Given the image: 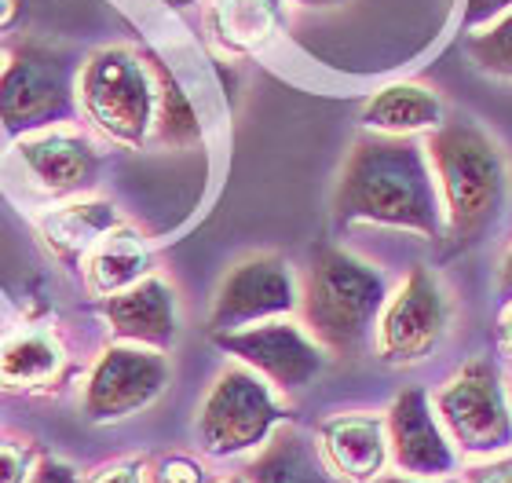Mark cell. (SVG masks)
I'll return each mask as SVG.
<instances>
[{
	"instance_id": "obj_1",
	"label": "cell",
	"mask_w": 512,
	"mask_h": 483,
	"mask_svg": "<svg viewBox=\"0 0 512 483\" xmlns=\"http://www.w3.org/2000/svg\"><path fill=\"white\" fill-rule=\"evenodd\" d=\"M333 213L344 224L370 220V224L410 227L421 235H439V205L432 180L410 140H359L341 172Z\"/></svg>"
},
{
	"instance_id": "obj_2",
	"label": "cell",
	"mask_w": 512,
	"mask_h": 483,
	"mask_svg": "<svg viewBox=\"0 0 512 483\" xmlns=\"http://www.w3.org/2000/svg\"><path fill=\"white\" fill-rule=\"evenodd\" d=\"M384 304V282L344 249H319L304 282V322L333 355H355Z\"/></svg>"
},
{
	"instance_id": "obj_3",
	"label": "cell",
	"mask_w": 512,
	"mask_h": 483,
	"mask_svg": "<svg viewBox=\"0 0 512 483\" xmlns=\"http://www.w3.org/2000/svg\"><path fill=\"white\" fill-rule=\"evenodd\" d=\"M77 99L92 129L114 143L139 147L158 118V77L143 55L110 44L85 59L77 74Z\"/></svg>"
},
{
	"instance_id": "obj_4",
	"label": "cell",
	"mask_w": 512,
	"mask_h": 483,
	"mask_svg": "<svg viewBox=\"0 0 512 483\" xmlns=\"http://www.w3.org/2000/svg\"><path fill=\"white\" fill-rule=\"evenodd\" d=\"M450 205V231L472 242L487 231L505 198V165L494 143L472 125H447L428 143Z\"/></svg>"
},
{
	"instance_id": "obj_5",
	"label": "cell",
	"mask_w": 512,
	"mask_h": 483,
	"mask_svg": "<svg viewBox=\"0 0 512 483\" xmlns=\"http://www.w3.org/2000/svg\"><path fill=\"white\" fill-rule=\"evenodd\" d=\"M74 92L70 70L55 52H11L0 66V132L8 140H22L30 132L66 125L74 110Z\"/></svg>"
},
{
	"instance_id": "obj_6",
	"label": "cell",
	"mask_w": 512,
	"mask_h": 483,
	"mask_svg": "<svg viewBox=\"0 0 512 483\" xmlns=\"http://www.w3.org/2000/svg\"><path fill=\"white\" fill-rule=\"evenodd\" d=\"M278 418H282V407L275 403L271 388L242 366H227L202 403L198 440H202V451L213 458L253 451V447H264Z\"/></svg>"
},
{
	"instance_id": "obj_7",
	"label": "cell",
	"mask_w": 512,
	"mask_h": 483,
	"mask_svg": "<svg viewBox=\"0 0 512 483\" xmlns=\"http://www.w3.org/2000/svg\"><path fill=\"white\" fill-rule=\"evenodd\" d=\"M169 385V359L158 348L143 344H110L88 370L85 392H81V410L92 425H118L132 418Z\"/></svg>"
},
{
	"instance_id": "obj_8",
	"label": "cell",
	"mask_w": 512,
	"mask_h": 483,
	"mask_svg": "<svg viewBox=\"0 0 512 483\" xmlns=\"http://www.w3.org/2000/svg\"><path fill=\"white\" fill-rule=\"evenodd\" d=\"M216 344L224 352L238 355L242 363L253 366L256 374H264L282 392L308 388L322 370V344L300 330L297 322L286 319H267L242 326V330L216 333Z\"/></svg>"
},
{
	"instance_id": "obj_9",
	"label": "cell",
	"mask_w": 512,
	"mask_h": 483,
	"mask_svg": "<svg viewBox=\"0 0 512 483\" xmlns=\"http://www.w3.org/2000/svg\"><path fill=\"white\" fill-rule=\"evenodd\" d=\"M293 308H297V286H293L286 260L260 253V257H249L227 271L224 286L216 293L209 326L213 333L242 330L253 322L289 315Z\"/></svg>"
},
{
	"instance_id": "obj_10",
	"label": "cell",
	"mask_w": 512,
	"mask_h": 483,
	"mask_svg": "<svg viewBox=\"0 0 512 483\" xmlns=\"http://www.w3.org/2000/svg\"><path fill=\"white\" fill-rule=\"evenodd\" d=\"M439 414L465 451H498L512 443V414L487 363H469L454 377V385L443 388Z\"/></svg>"
},
{
	"instance_id": "obj_11",
	"label": "cell",
	"mask_w": 512,
	"mask_h": 483,
	"mask_svg": "<svg viewBox=\"0 0 512 483\" xmlns=\"http://www.w3.org/2000/svg\"><path fill=\"white\" fill-rule=\"evenodd\" d=\"M443 322H447V301L436 279L421 268L410 271V279L399 286L381 315V330H377L381 359L395 366L425 359L443 333Z\"/></svg>"
},
{
	"instance_id": "obj_12",
	"label": "cell",
	"mask_w": 512,
	"mask_h": 483,
	"mask_svg": "<svg viewBox=\"0 0 512 483\" xmlns=\"http://www.w3.org/2000/svg\"><path fill=\"white\" fill-rule=\"evenodd\" d=\"M70 370V348L52 322H15L0 333V392L52 396Z\"/></svg>"
},
{
	"instance_id": "obj_13",
	"label": "cell",
	"mask_w": 512,
	"mask_h": 483,
	"mask_svg": "<svg viewBox=\"0 0 512 483\" xmlns=\"http://www.w3.org/2000/svg\"><path fill=\"white\" fill-rule=\"evenodd\" d=\"M15 151H19L26 176L52 198H81L96 187L99 151L88 136L70 132L66 125L22 136Z\"/></svg>"
},
{
	"instance_id": "obj_14",
	"label": "cell",
	"mask_w": 512,
	"mask_h": 483,
	"mask_svg": "<svg viewBox=\"0 0 512 483\" xmlns=\"http://www.w3.org/2000/svg\"><path fill=\"white\" fill-rule=\"evenodd\" d=\"M103 319H107L114 341L125 344H143V348L165 352L176 337V301L158 275H147L136 286L107 297Z\"/></svg>"
},
{
	"instance_id": "obj_15",
	"label": "cell",
	"mask_w": 512,
	"mask_h": 483,
	"mask_svg": "<svg viewBox=\"0 0 512 483\" xmlns=\"http://www.w3.org/2000/svg\"><path fill=\"white\" fill-rule=\"evenodd\" d=\"M388 436H392V458L399 469L421 476L450 473L454 454L428 414L425 392H403L395 399V407L388 410Z\"/></svg>"
},
{
	"instance_id": "obj_16",
	"label": "cell",
	"mask_w": 512,
	"mask_h": 483,
	"mask_svg": "<svg viewBox=\"0 0 512 483\" xmlns=\"http://www.w3.org/2000/svg\"><path fill=\"white\" fill-rule=\"evenodd\" d=\"M322 458L333 473L352 483H370L384 469L388 443H384V421L370 414H341L330 418L319 432Z\"/></svg>"
},
{
	"instance_id": "obj_17",
	"label": "cell",
	"mask_w": 512,
	"mask_h": 483,
	"mask_svg": "<svg viewBox=\"0 0 512 483\" xmlns=\"http://www.w3.org/2000/svg\"><path fill=\"white\" fill-rule=\"evenodd\" d=\"M81 264H85L88 293L99 297V301H107V297L136 286L139 279L150 275L147 242L139 238V231H132L125 224H118L114 231H107V235L99 238Z\"/></svg>"
},
{
	"instance_id": "obj_18",
	"label": "cell",
	"mask_w": 512,
	"mask_h": 483,
	"mask_svg": "<svg viewBox=\"0 0 512 483\" xmlns=\"http://www.w3.org/2000/svg\"><path fill=\"white\" fill-rule=\"evenodd\" d=\"M118 224L121 216L110 202H96V198L85 202V198H77V202H66L59 209H48L37 220V231H41L44 246L52 249L55 257L74 264V260H85L88 249Z\"/></svg>"
},
{
	"instance_id": "obj_19",
	"label": "cell",
	"mask_w": 512,
	"mask_h": 483,
	"mask_svg": "<svg viewBox=\"0 0 512 483\" xmlns=\"http://www.w3.org/2000/svg\"><path fill=\"white\" fill-rule=\"evenodd\" d=\"M246 483H337L322 451L300 429H275L246 469Z\"/></svg>"
},
{
	"instance_id": "obj_20",
	"label": "cell",
	"mask_w": 512,
	"mask_h": 483,
	"mask_svg": "<svg viewBox=\"0 0 512 483\" xmlns=\"http://www.w3.org/2000/svg\"><path fill=\"white\" fill-rule=\"evenodd\" d=\"M363 121L381 132L428 129L439 121V99L421 85H388L366 103Z\"/></svg>"
},
{
	"instance_id": "obj_21",
	"label": "cell",
	"mask_w": 512,
	"mask_h": 483,
	"mask_svg": "<svg viewBox=\"0 0 512 483\" xmlns=\"http://www.w3.org/2000/svg\"><path fill=\"white\" fill-rule=\"evenodd\" d=\"M213 22L227 48L249 52V48H260L275 30V4L271 0H216Z\"/></svg>"
},
{
	"instance_id": "obj_22",
	"label": "cell",
	"mask_w": 512,
	"mask_h": 483,
	"mask_svg": "<svg viewBox=\"0 0 512 483\" xmlns=\"http://www.w3.org/2000/svg\"><path fill=\"white\" fill-rule=\"evenodd\" d=\"M154 77H158V118H154L158 140L169 143V147L198 143L202 125L194 118V110H191V103H187V96L180 92V85H176L169 70H161V66H154Z\"/></svg>"
},
{
	"instance_id": "obj_23",
	"label": "cell",
	"mask_w": 512,
	"mask_h": 483,
	"mask_svg": "<svg viewBox=\"0 0 512 483\" xmlns=\"http://www.w3.org/2000/svg\"><path fill=\"white\" fill-rule=\"evenodd\" d=\"M41 458V443L19 429H0V483H26Z\"/></svg>"
},
{
	"instance_id": "obj_24",
	"label": "cell",
	"mask_w": 512,
	"mask_h": 483,
	"mask_svg": "<svg viewBox=\"0 0 512 483\" xmlns=\"http://www.w3.org/2000/svg\"><path fill=\"white\" fill-rule=\"evenodd\" d=\"M469 52H472V59L483 66V70L512 77V11L505 15L502 22H494L487 33L472 37Z\"/></svg>"
},
{
	"instance_id": "obj_25",
	"label": "cell",
	"mask_w": 512,
	"mask_h": 483,
	"mask_svg": "<svg viewBox=\"0 0 512 483\" xmlns=\"http://www.w3.org/2000/svg\"><path fill=\"white\" fill-rule=\"evenodd\" d=\"M147 483H205L202 465L191 462V458H183V454H169V458H161L154 465V473H150Z\"/></svg>"
},
{
	"instance_id": "obj_26",
	"label": "cell",
	"mask_w": 512,
	"mask_h": 483,
	"mask_svg": "<svg viewBox=\"0 0 512 483\" xmlns=\"http://www.w3.org/2000/svg\"><path fill=\"white\" fill-rule=\"evenodd\" d=\"M85 483H147V473H143L139 458H121V462H110L103 469H96Z\"/></svg>"
},
{
	"instance_id": "obj_27",
	"label": "cell",
	"mask_w": 512,
	"mask_h": 483,
	"mask_svg": "<svg viewBox=\"0 0 512 483\" xmlns=\"http://www.w3.org/2000/svg\"><path fill=\"white\" fill-rule=\"evenodd\" d=\"M26 483H85V480H81V473H77V469L70 462L41 454V458H37V465H33L30 480H26Z\"/></svg>"
},
{
	"instance_id": "obj_28",
	"label": "cell",
	"mask_w": 512,
	"mask_h": 483,
	"mask_svg": "<svg viewBox=\"0 0 512 483\" xmlns=\"http://www.w3.org/2000/svg\"><path fill=\"white\" fill-rule=\"evenodd\" d=\"M505 4H512V0H469L465 19H469V26H476V22H487V19H494Z\"/></svg>"
},
{
	"instance_id": "obj_29",
	"label": "cell",
	"mask_w": 512,
	"mask_h": 483,
	"mask_svg": "<svg viewBox=\"0 0 512 483\" xmlns=\"http://www.w3.org/2000/svg\"><path fill=\"white\" fill-rule=\"evenodd\" d=\"M469 483H512V462L505 465H491V469H483V473H476Z\"/></svg>"
},
{
	"instance_id": "obj_30",
	"label": "cell",
	"mask_w": 512,
	"mask_h": 483,
	"mask_svg": "<svg viewBox=\"0 0 512 483\" xmlns=\"http://www.w3.org/2000/svg\"><path fill=\"white\" fill-rule=\"evenodd\" d=\"M502 286H505V290H512V249H509V257H505V264H502Z\"/></svg>"
},
{
	"instance_id": "obj_31",
	"label": "cell",
	"mask_w": 512,
	"mask_h": 483,
	"mask_svg": "<svg viewBox=\"0 0 512 483\" xmlns=\"http://www.w3.org/2000/svg\"><path fill=\"white\" fill-rule=\"evenodd\" d=\"M304 8H333V4H341V0H297Z\"/></svg>"
},
{
	"instance_id": "obj_32",
	"label": "cell",
	"mask_w": 512,
	"mask_h": 483,
	"mask_svg": "<svg viewBox=\"0 0 512 483\" xmlns=\"http://www.w3.org/2000/svg\"><path fill=\"white\" fill-rule=\"evenodd\" d=\"M161 4H169V8H187L191 0H161Z\"/></svg>"
},
{
	"instance_id": "obj_33",
	"label": "cell",
	"mask_w": 512,
	"mask_h": 483,
	"mask_svg": "<svg viewBox=\"0 0 512 483\" xmlns=\"http://www.w3.org/2000/svg\"><path fill=\"white\" fill-rule=\"evenodd\" d=\"M374 483H414V480H392V476H384V480H374Z\"/></svg>"
},
{
	"instance_id": "obj_34",
	"label": "cell",
	"mask_w": 512,
	"mask_h": 483,
	"mask_svg": "<svg viewBox=\"0 0 512 483\" xmlns=\"http://www.w3.org/2000/svg\"><path fill=\"white\" fill-rule=\"evenodd\" d=\"M224 483H246V476H231V480H224Z\"/></svg>"
},
{
	"instance_id": "obj_35",
	"label": "cell",
	"mask_w": 512,
	"mask_h": 483,
	"mask_svg": "<svg viewBox=\"0 0 512 483\" xmlns=\"http://www.w3.org/2000/svg\"><path fill=\"white\" fill-rule=\"evenodd\" d=\"M509 348H512V319H509Z\"/></svg>"
}]
</instances>
